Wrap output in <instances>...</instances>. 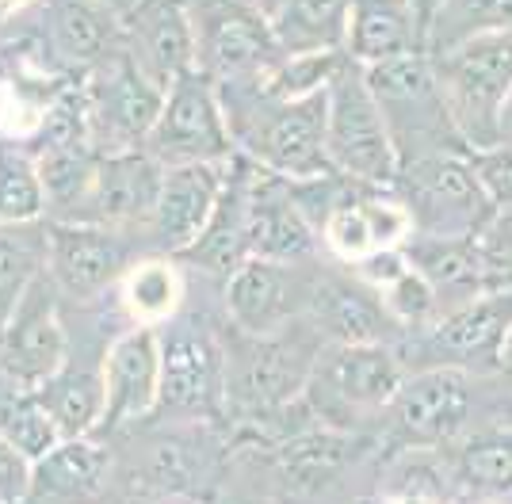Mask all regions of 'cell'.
I'll return each mask as SVG.
<instances>
[{
  "mask_svg": "<svg viewBox=\"0 0 512 504\" xmlns=\"http://www.w3.org/2000/svg\"><path fill=\"white\" fill-rule=\"evenodd\" d=\"M321 348L325 336L306 314L264 336L234 329L226 340V417L241 428L295 405L310 386Z\"/></svg>",
  "mask_w": 512,
  "mask_h": 504,
  "instance_id": "obj_1",
  "label": "cell"
},
{
  "mask_svg": "<svg viewBox=\"0 0 512 504\" xmlns=\"http://www.w3.org/2000/svg\"><path fill=\"white\" fill-rule=\"evenodd\" d=\"M363 73L390 123L402 165L444 149H470L451 123L444 92L436 81V62L428 50H409L386 62H371L363 65Z\"/></svg>",
  "mask_w": 512,
  "mask_h": 504,
  "instance_id": "obj_2",
  "label": "cell"
},
{
  "mask_svg": "<svg viewBox=\"0 0 512 504\" xmlns=\"http://www.w3.org/2000/svg\"><path fill=\"white\" fill-rule=\"evenodd\" d=\"M161 333V398L153 420L218 424L226 417V340L199 317L176 314Z\"/></svg>",
  "mask_w": 512,
  "mask_h": 504,
  "instance_id": "obj_3",
  "label": "cell"
},
{
  "mask_svg": "<svg viewBox=\"0 0 512 504\" xmlns=\"http://www.w3.org/2000/svg\"><path fill=\"white\" fill-rule=\"evenodd\" d=\"M432 62L459 138L470 149L497 146L512 96V31L470 39Z\"/></svg>",
  "mask_w": 512,
  "mask_h": 504,
  "instance_id": "obj_4",
  "label": "cell"
},
{
  "mask_svg": "<svg viewBox=\"0 0 512 504\" xmlns=\"http://www.w3.org/2000/svg\"><path fill=\"white\" fill-rule=\"evenodd\" d=\"M325 146L333 168L360 180V184H379L394 188L402 172V153L390 134L383 107L375 100L367 73L356 58H348L344 69L329 84V126H325Z\"/></svg>",
  "mask_w": 512,
  "mask_h": 504,
  "instance_id": "obj_5",
  "label": "cell"
},
{
  "mask_svg": "<svg viewBox=\"0 0 512 504\" xmlns=\"http://www.w3.org/2000/svg\"><path fill=\"white\" fill-rule=\"evenodd\" d=\"M467 153L470 149H444V153H428V157L402 165L398 188L413 210L417 233L474 237L497 214L490 195L482 191L474 168H470Z\"/></svg>",
  "mask_w": 512,
  "mask_h": 504,
  "instance_id": "obj_6",
  "label": "cell"
},
{
  "mask_svg": "<svg viewBox=\"0 0 512 504\" xmlns=\"http://www.w3.org/2000/svg\"><path fill=\"white\" fill-rule=\"evenodd\" d=\"M165 92L119 42L96 65L85 69V100L92 142L100 153L142 149L165 107Z\"/></svg>",
  "mask_w": 512,
  "mask_h": 504,
  "instance_id": "obj_7",
  "label": "cell"
},
{
  "mask_svg": "<svg viewBox=\"0 0 512 504\" xmlns=\"http://www.w3.org/2000/svg\"><path fill=\"white\" fill-rule=\"evenodd\" d=\"M512 325V283L486 287L467 302L451 306L428 329L413 333L409 352H398L406 367H463L497 371V356Z\"/></svg>",
  "mask_w": 512,
  "mask_h": 504,
  "instance_id": "obj_8",
  "label": "cell"
},
{
  "mask_svg": "<svg viewBox=\"0 0 512 504\" xmlns=\"http://www.w3.org/2000/svg\"><path fill=\"white\" fill-rule=\"evenodd\" d=\"M146 153L161 168L230 161L237 153L218 84L203 69H188L169 84L165 107L146 138Z\"/></svg>",
  "mask_w": 512,
  "mask_h": 504,
  "instance_id": "obj_9",
  "label": "cell"
},
{
  "mask_svg": "<svg viewBox=\"0 0 512 504\" xmlns=\"http://www.w3.org/2000/svg\"><path fill=\"white\" fill-rule=\"evenodd\" d=\"M406 382V363L390 348V340L379 344H325L318 367L306 386V401L314 405L325 424L333 420V409L348 413V428L367 413L390 409Z\"/></svg>",
  "mask_w": 512,
  "mask_h": 504,
  "instance_id": "obj_10",
  "label": "cell"
},
{
  "mask_svg": "<svg viewBox=\"0 0 512 504\" xmlns=\"http://www.w3.org/2000/svg\"><path fill=\"white\" fill-rule=\"evenodd\" d=\"M195 20V42L199 62L214 84L260 77L283 58L272 31V20H264L249 0H188Z\"/></svg>",
  "mask_w": 512,
  "mask_h": 504,
  "instance_id": "obj_11",
  "label": "cell"
},
{
  "mask_svg": "<svg viewBox=\"0 0 512 504\" xmlns=\"http://www.w3.org/2000/svg\"><path fill=\"white\" fill-rule=\"evenodd\" d=\"M130 268L127 230L46 214V275L77 302L119 287Z\"/></svg>",
  "mask_w": 512,
  "mask_h": 504,
  "instance_id": "obj_12",
  "label": "cell"
},
{
  "mask_svg": "<svg viewBox=\"0 0 512 504\" xmlns=\"http://www.w3.org/2000/svg\"><path fill=\"white\" fill-rule=\"evenodd\" d=\"M58 294L62 291L54 287V279L43 272L0 325V375L27 390H39L69 363V336L58 317Z\"/></svg>",
  "mask_w": 512,
  "mask_h": 504,
  "instance_id": "obj_13",
  "label": "cell"
},
{
  "mask_svg": "<svg viewBox=\"0 0 512 504\" xmlns=\"http://www.w3.org/2000/svg\"><path fill=\"white\" fill-rule=\"evenodd\" d=\"M314 279L299 268V260H268L249 256L226 275V317L241 333H276L306 314Z\"/></svg>",
  "mask_w": 512,
  "mask_h": 504,
  "instance_id": "obj_14",
  "label": "cell"
},
{
  "mask_svg": "<svg viewBox=\"0 0 512 504\" xmlns=\"http://www.w3.org/2000/svg\"><path fill=\"white\" fill-rule=\"evenodd\" d=\"M352 180V188L341 195V203L329 210L321 226V245L344 264H363L367 256L383 249H402V241L413 237V210L402 195Z\"/></svg>",
  "mask_w": 512,
  "mask_h": 504,
  "instance_id": "obj_15",
  "label": "cell"
},
{
  "mask_svg": "<svg viewBox=\"0 0 512 504\" xmlns=\"http://www.w3.org/2000/svg\"><path fill=\"white\" fill-rule=\"evenodd\" d=\"M390 413L402 447H448L470 417V375L463 367H417Z\"/></svg>",
  "mask_w": 512,
  "mask_h": 504,
  "instance_id": "obj_16",
  "label": "cell"
},
{
  "mask_svg": "<svg viewBox=\"0 0 512 504\" xmlns=\"http://www.w3.org/2000/svg\"><path fill=\"white\" fill-rule=\"evenodd\" d=\"M100 367H104L107 390L100 436L127 432L134 424L153 420L157 398H161V333H157V325H130L123 336H115Z\"/></svg>",
  "mask_w": 512,
  "mask_h": 504,
  "instance_id": "obj_17",
  "label": "cell"
},
{
  "mask_svg": "<svg viewBox=\"0 0 512 504\" xmlns=\"http://www.w3.org/2000/svg\"><path fill=\"white\" fill-rule=\"evenodd\" d=\"M165 168L153 161L146 149H119V153H100L96 176L88 184V195L77 203L73 214L77 222H100V226H150L153 203L161 191Z\"/></svg>",
  "mask_w": 512,
  "mask_h": 504,
  "instance_id": "obj_18",
  "label": "cell"
},
{
  "mask_svg": "<svg viewBox=\"0 0 512 504\" xmlns=\"http://www.w3.org/2000/svg\"><path fill=\"white\" fill-rule=\"evenodd\" d=\"M230 161H203V165H176L165 168L161 191L150 214V241L165 256H184L207 230L211 210L218 203V191L226 180Z\"/></svg>",
  "mask_w": 512,
  "mask_h": 504,
  "instance_id": "obj_19",
  "label": "cell"
},
{
  "mask_svg": "<svg viewBox=\"0 0 512 504\" xmlns=\"http://www.w3.org/2000/svg\"><path fill=\"white\" fill-rule=\"evenodd\" d=\"M360 436H352L348 428L337 424H306L299 432L276 440L268 451L272 466V482L283 497H318L329 485L341 478L344 470L360 455Z\"/></svg>",
  "mask_w": 512,
  "mask_h": 504,
  "instance_id": "obj_20",
  "label": "cell"
},
{
  "mask_svg": "<svg viewBox=\"0 0 512 504\" xmlns=\"http://www.w3.org/2000/svg\"><path fill=\"white\" fill-rule=\"evenodd\" d=\"M123 46L161 88L195 69L199 42L188 0H138L123 16Z\"/></svg>",
  "mask_w": 512,
  "mask_h": 504,
  "instance_id": "obj_21",
  "label": "cell"
},
{
  "mask_svg": "<svg viewBox=\"0 0 512 504\" xmlns=\"http://www.w3.org/2000/svg\"><path fill=\"white\" fill-rule=\"evenodd\" d=\"M318 230L306 218L287 176L253 168L249 184V249L268 260H306L318 249Z\"/></svg>",
  "mask_w": 512,
  "mask_h": 504,
  "instance_id": "obj_22",
  "label": "cell"
},
{
  "mask_svg": "<svg viewBox=\"0 0 512 504\" xmlns=\"http://www.w3.org/2000/svg\"><path fill=\"white\" fill-rule=\"evenodd\" d=\"M306 317L325 336V344H379L398 329L386 314L379 291L356 275H318Z\"/></svg>",
  "mask_w": 512,
  "mask_h": 504,
  "instance_id": "obj_23",
  "label": "cell"
},
{
  "mask_svg": "<svg viewBox=\"0 0 512 504\" xmlns=\"http://www.w3.org/2000/svg\"><path fill=\"white\" fill-rule=\"evenodd\" d=\"M253 161L245 153H234L226 165V180L218 191V203L211 210L207 230L199 233L192 249L176 260L192 264L207 275H226L234 272L237 264H245L253 249H249V184H253Z\"/></svg>",
  "mask_w": 512,
  "mask_h": 504,
  "instance_id": "obj_24",
  "label": "cell"
},
{
  "mask_svg": "<svg viewBox=\"0 0 512 504\" xmlns=\"http://www.w3.org/2000/svg\"><path fill=\"white\" fill-rule=\"evenodd\" d=\"M172 436H157L146 447L142 466L134 470L130 493L142 497H203L211 493V478L218 470V455L207 440V424H188V436H176L180 424H169Z\"/></svg>",
  "mask_w": 512,
  "mask_h": 504,
  "instance_id": "obj_25",
  "label": "cell"
},
{
  "mask_svg": "<svg viewBox=\"0 0 512 504\" xmlns=\"http://www.w3.org/2000/svg\"><path fill=\"white\" fill-rule=\"evenodd\" d=\"M111 470H115V455L100 436L58 440L31 466L27 501H96L111 485Z\"/></svg>",
  "mask_w": 512,
  "mask_h": 504,
  "instance_id": "obj_26",
  "label": "cell"
},
{
  "mask_svg": "<svg viewBox=\"0 0 512 504\" xmlns=\"http://www.w3.org/2000/svg\"><path fill=\"white\" fill-rule=\"evenodd\" d=\"M406 256L432 279V287L440 294V306L451 310L459 302H467L470 294L486 291V264H482V249H478V233L474 237H432V233H417L409 241Z\"/></svg>",
  "mask_w": 512,
  "mask_h": 504,
  "instance_id": "obj_27",
  "label": "cell"
},
{
  "mask_svg": "<svg viewBox=\"0 0 512 504\" xmlns=\"http://www.w3.org/2000/svg\"><path fill=\"white\" fill-rule=\"evenodd\" d=\"M50 42L54 54L73 69H88L123 42V20L96 0H50Z\"/></svg>",
  "mask_w": 512,
  "mask_h": 504,
  "instance_id": "obj_28",
  "label": "cell"
},
{
  "mask_svg": "<svg viewBox=\"0 0 512 504\" xmlns=\"http://www.w3.org/2000/svg\"><path fill=\"white\" fill-rule=\"evenodd\" d=\"M425 50V31L406 0H352L348 54L360 65Z\"/></svg>",
  "mask_w": 512,
  "mask_h": 504,
  "instance_id": "obj_29",
  "label": "cell"
},
{
  "mask_svg": "<svg viewBox=\"0 0 512 504\" xmlns=\"http://www.w3.org/2000/svg\"><path fill=\"white\" fill-rule=\"evenodd\" d=\"M39 398H43L46 413L58 424L62 440L100 436V424H104V409H107L104 367L92 371V367L65 363L58 375L39 386Z\"/></svg>",
  "mask_w": 512,
  "mask_h": 504,
  "instance_id": "obj_30",
  "label": "cell"
},
{
  "mask_svg": "<svg viewBox=\"0 0 512 504\" xmlns=\"http://www.w3.org/2000/svg\"><path fill=\"white\" fill-rule=\"evenodd\" d=\"M283 54H314V50H348L352 31V0H287L272 20Z\"/></svg>",
  "mask_w": 512,
  "mask_h": 504,
  "instance_id": "obj_31",
  "label": "cell"
},
{
  "mask_svg": "<svg viewBox=\"0 0 512 504\" xmlns=\"http://www.w3.org/2000/svg\"><path fill=\"white\" fill-rule=\"evenodd\" d=\"M119 294H123V310L134 317V325H165L180 314L184 279H180L176 260L157 252V256L130 264L127 275L119 279Z\"/></svg>",
  "mask_w": 512,
  "mask_h": 504,
  "instance_id": "obj_32",
  "label": "cell"
},
{
  "mask_svg": "<svg viewBox=\"0 0 512 504\" xmlns=\"http://www.w3.org/2000/svg\"><path fill=\"white\" fill-rule=\"evenodd\" d=\"M379 497L390 501H444L463 497L455 478V459H444V447H402L386 462L379 478Z\"/></svg>",
  "mask_w": 512,
  "mask_h": 504,
  "instance_id": "obj_33",
  "label": "cell"
},
{
  "mask_svg": "<svg viewBox=\"0 0 512 504\" xmlns=\"http://www.w3.org/2000/svg\"><path fill=\"white\" fill-rule=\"evenodd\" d=\"M501 31H512V0H440L436 16L428 23L425 50L432 58H440L463 42L501 35Z\"/></svg>",
  "mask_w": 512,
  "mask_h": 504,
  "instance_id": "obj_34",
  "label": "cell"
},
{
  "mask_svg": "<svg viewBox=\"0 0 512 504\" xmlns=\"http://www.w3.org/2000/svg\"><path fill=\"white\" fill-rule=\"evenodd\" d=\"M46 272V218L0 226V325L23 291Z\"/></svg>",
  "mask_w": 512,
  "mask_h": 504,
  "instance_id": "obj_35",
  "label": "cell"
},
{
  "mask_svg": "<svg viewBox=\"0 0 512 504\" xmlns=\"http://www.w3.org/2000/svg\"><path fill=\"white\" fill-rule=\"evenodd\" d=\"M455 478L463 497H512V428L463 443L455 451Z\"/></svg>",
  "mask_w": 512,
  "mask_h": 504,
  "instance_id": "obj_36",
  "label": "cell"
},
{
  "mask_svg": "<svg viewBox=\"0 0 512 504\" xmlns=\"http://www.w3.org/2000/svg\"><path fill=\"white\" fill-rule=\"evenodd\" d=\"M50 214L39 157L16 146H0V226L39 222Z\"/></svg>",
  "mask_w": 512,
  "mask_h": 504,
  "instance_id": "obj_37",
  "label": "cell"
},
{
  "mask_svg": "<svg viewBox=\"0 0 512 504\" xmlns=\"http://www.w3.org/2000/svg\"><path fill=\"white\" fill-rule=\"evenodd\" d=\"M470 168L478 176L482 191L490 195V203L497 210L512 207V138H501L497 146L470 149Z\"/></svg>",
  "mask_w": 512,
  "mask_h": 504,
  "instance_id": "obj_38",
  "label": "cell"
},
{
  "mask_svg": "<svg viewBox=\"0 0 512 504\" xmlns=\"http://www.w3.org/2000/svg\"><path fill=\"white\" fill-rule=\"evenodd\" d=\"M31 466H35V459L23 455L20 447L0 432V504L27 501V493H31Z\"/></svg>",
  "mask_w": 512,
  "mask_h": 504,
  "instance_id": "obj_39",
  "label": "cell"
},
{
  "mask_svg": "<svg viewBox=\"0 0 512 504\" xmlns=\"http://www.w3.org/2000/svg\"><path fill=\"white\" fill-rule=\"evenodd\" d=\"M409 8L417 12V20H421V31H425V42H428V23L436 16V8H440V0H406Z\"/></svg>",
  "mask_w": 512,
  "mask_h": 504,
  "instance_id": "obj_40",
  "label": "cell"
},
{
  "mask_svg": "<svg viewBox=\"0 0 512 504\" xmlns=\"http://www.w3.org/2000/svg\"><path fill=\"white\" fill-rule=\"evenodd\" d=\"M497 371L505 378H512V325L509 333H505V344H501V356H497Z\"/></svg>",
  "mask_w": 512,
  "mask_h": 504,
  "instance_id": "obj_41",
  "label": "cell"
},
{
  "mask_svg": "<svg viewBox=\"0 0 512 504\" xmlns=\"http://www.w3.org/2000/svg\"><path fill=\"white\" fill-rule=\"evenodd\" d=\"M249 4H253L256 12H260V16H264V20H276L279 12H283V8H287V0H249Z\"/></svg>",
  "mask_w": 512,
  "mask_h": 504,
  "instance_id": "obj_42",
  "label": "cell"
},
{
  "mask_svg": "<svg viewBox=\"0 0 512 504\" xmlns=\"http://www.w3.org/2000/svg\"><path fill=\"white\" fill-rule=\"evenodd\" d=\"M96 4H104V8H111V12H115V16L123 20V16H127V12L134 8V4H138V0H96Z\"/></svg>",
  "mask_w": 512,
  "mask_h": 504,
  "instance_id": "obj_43",
  "label": "cell"
},
{
  "mask_svg": "<svg viewBox=\"0 0 512 504\" xmlns=\"http://www.w3.org/2000/svg\"><path fill=\"white\" fill-rule=\"evenodd\" d=\"M501 138H512V96L505 104V119H501Z\"/></svg>",
  "mask_w": 512,
  "mask_h": 504,
  "instance_id": "obj_44",
  "label": "cell"
},
{
  "mask_svg": "<svg viewBox=\"0 0 512 504\" xmlns=\"http://www.w3.org/2000/svg\"><path fill=\"white\" fill-rule=\"evenodd\" d=\"M16 4H23V0H0V12H8V8H16Z\"/></svg>",
  "mask_w": 512,
  "mask_h": 504,
  "instance_id": "obj_45",
  "label": "cell"
}]
</instances>
